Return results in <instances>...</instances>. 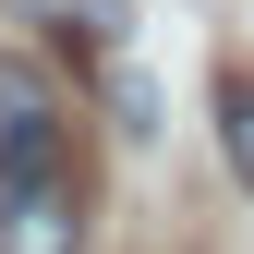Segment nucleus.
<instances>
[{"instance_id": "1", "label": "nucleus", "mask_w": 254, "mask_h": 254, "mask_svg": "<svg viewBox=\"0 0 254 254\" xmlns=\"http://www.w3.org/2000/svg\"><path fill=\"white\" fill-rule=\"evenodd\" d=\"M0 254H85V182L49 73L0 61Z\"/></svg>"}, {"instance_id": "2", "label": "nucleus", "mask_w": 254, "mask_h": 254, "mask_svg": "<svg viewBox=\"0 0 254 254\" xmlns=\"http://www.w3.org/2000/svg\"><path fill=\"white\" fill-rule=\"evenodd\" d=\"M24 24H49V37L73 49H121V24H133V0H12Z\"/></svg>"}, {"instance_id": "3", "label": "nucleus", "mask_w": 254, "mask_h": 254, "mask_svg": "<svg viewBox=\"0 0 254 254\" xmlns=\"http://www.w3.org/2000/svg\"><path fill=\"white\" fill-rule=\"evenodd\" d=\"M218 157H230V182L254 194V73H242V61L218 73Z\"/></svg>"}]
</instances>
